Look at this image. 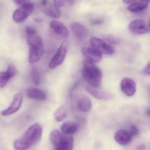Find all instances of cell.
Here are the masks:
<instances>
[{
  "label": "cell",
  "mask_w": 150,
  "mask_h": 150,
  "mask_svg": "<svg viewBox=\"0 0 150 150\" xmlns=\"http://www.w3.org/2000/svg\"><path fill=\"white\" fill-rule=\"evenodd\" d=\"M14 2L18 5L23 6L31 3L30 0H12Z\"/></svg>",
  "instance_id": "f546056e"
},
{
  "label": "cell",
  "mask_w": 150,
  "mask_h": 150,
  "mask_svg": "<svg viewBox=\"0 0 150 150\" xmlns=\"http://www.w3.org/2000/svg\"><path fill=\"white\" fill-rule=\"evenodd\" d=\"M34 21L38 23H40L43 22V20L42 18L40 17H36L34 19Z\"/></svg>",
  "instance_id": "8d00e7d4"
},
{
  "label": "cell",
  "mask_w": 150,
  "mask_h": 150,
  "mask_svg": "<svg viewBox=\"0 0 150 150\" xmlns=\"http://www.w3.org/2000/svg\"><path fill=\"white\" fill-rule=\"evenodd\" d=\"M44 46L43 43L30 46L29 50V61L31 63L38 62L43 56Z\"/></svg>",
  "instance_id": "9c48e42d"
},
{
  "label": "cell",
  "mask_w": 150,
  "mask_h": 150,
  "mask_svg": "<svg viewBox=\"0 0 150 150\" xmlns=\"http://www.w3.org/2000/svg\"><path fill=\"white\" fill-rule=\"evenodd\" d=\"M102 38L109 44L118 45L120 42L119 38L110 34H104L102 35Z\"/></svg>",
  "instance_id": "484cf974"
},
{
  "label": "cell",
  "mask_w": 150,
  "mask_h": 150,
  "mask_svg": "<svg viewBox=\"0 0 150 150\" xmlns=\"http://www.w3.org/2000/svg\"><path fill=\"white\" fill-rule=\"evenodd\" d=\"M86 90L93 97L102 100H109L113 98L114 96L108 92L94 88L90 86H86Z\"/></svg>",
  "instance_id": "7c38bea8"
},
{
  "label": "cell",
  "mask_w": 150,
  "mask_h": 150,
  "mask_svg": "<svg viewBox=\"0 0 150 150\" xmlns=\"http://www.w3.org/2000/svg\"><path fill=\"white\" fill-rule=\"evenodd\" d=\"M43 129L38 123L31 126L25 132L23 137L32 145L39 142L42 137Z\"/></svg>",
  "instance_id": "3957f363"
},
{
  "label": "cell",
  "mask_w": 150,
  "mask_h": 150,
  "mask_svg": "<svg viewBox=\"0 0 150 150\" xmlns=\"http://www.w3.org/2000/svg\"><path fill=\"white\" fill-rule=\"evenodd\" d=\"M27 41L30 46L33 45L43 43L42 38L37 34H27Z\"/></svg>",
  "instance_id": "cb8c5ba5"
},
{
  "label": "cell",
  "mask_w": 150,
  "mask_h": 150,
  "mask_svg": "<svg viewBox=\"0 0 150 150\" xmlns=\"http://www.w3.org/2000/svg\"><path fill=\"white\" fill-rule=\"evenodd\" d=\"M75 0H67L69 4L70 5H73L74 3Z\"/></svg>",
  "instance_id": "74e56055"
},
{
  "label": "cell",
  "mask_w": 150,
  "mask_h": 150,
  "mask_svg": "<svg viewBox=\"0 0 150 150\" xmlns=\"http://www.w3.org/2000/svg\"><path fill=\"white\" fill-rule=\"evenodd\" d=\"M50 26L51 29L58 35L67 38L68 37L69 32L66 25L61 22L53 20L50 22Z\"/></svg>",
  "instance_id": "9a60e30c"
},
{
  "label": "cell",
  "mask_w": 150,
  "mask_h": 150,
  "mask_svg": "<svg viewBox=\"0 0 150 150\" xmlns=\"http://www.w3.org/2000/svg\"><path fill=\"white\" fill-rule=\"evenodd\" d=\"M31 76L34 84L38 85L40 83V74L37 69H33L31 71Z\"/></svg>",
  "instance_id": "4316f807"
},
{
  "label": "cell",
  "mask_w": 150,
  "mask_h": 150,
  "mask_svg": "<svg viewBox=\"0 0 150 150\" xmlns=\"http://www.w3.org/2000/svg\"><path fill=\"white\" fill-rule=\"evenodd\" d=\"M67 43L64 41L62 43L55 55L50 61L48 66L50 69H54L63 63L67 55Z\"/></svg>",
  "instance_id": "7a4b0ae2"
},
{
  "label": "cell",
  "mask_w": 150,
  "mask_h": 150,
  "mask_svg": "<svg viewBox=\"0 0 150 150\" xmlns=\"http://www.w3.org/2000/svg\"><path fill=\"white\" fill-rule=\"evenodd\" d=\"M7 72L10 75L11 78L15 76L17 74V70L16 68L13 65H9L8 67Z\"/></svg>",
  "instance_id": "f1b7e54d"
},
{
  "label": "cell",
  "mask_w": 150,
  "mask_h": 150,
  "mask_svg": "<svg viewBox=\"0 0 150 150\" xmlns=\"http://www.w3.org/2000/svg\"><path fill=\"white\" fill-rule=\"evenodd\" d=\"M34 9V4L32 3L21 6L17 9L13 13L12 16L13 20L18 23L24 22L33 12Z\"/></svg>",
  "instance_id": "277c9868"
},
{
  "label": "cell",
  "mask_w": 150,
  "mask_h": 150,
  "mask_svg": "<svg viewBox=\"0 0 150 150\" xmlns=\"http://www.w3.org/2000/svg\"><path fill=\"white\" fill-rule=\"evenodd\" d=\"M81 52L86 58V59L93 63L99 62L102 59V53L92 47H83L81 49Z\"/></svg>",
  "instance_id": "8992f818"
},
{
  "label": "cell",
  "mask_w": 150,
  "mask_h": 150,
  "mask_svg": "<svg viewBox=\"0 0 150 150\" xmlns=\"http://www.w3.org/2000/svg\"><path fill=\"white\" fill-rule=\"evenodd\" d=\"M13 146L16 150H27L31 147L32 145L23 137L16 140Z\"/></svg>",
  "instance_id": "d6986e66"
},
{
  "label": "cell",
  "mask_w": 150,
  "mask_h": 150,
  "mask_svg": "<svg viewBox=\"0 0 150 150\" xmlns=\"http://www.w3.org/2000/svg\"><path fill=\"white\" fill-rule=\"evenodd\" d=\"M26 95L30 98L40 101L45 100L47 98L46 95L44 92L37 88L29 89L26 91Z\"/></svg>",
  "instance_id": "e0dca14e"
},
{
  "label": "cell",
  "mask_w": 150,
  "mask_h": 150,
  "mask_svg": "<svg viewBox=\"0 0 150 150\" xmlns=\"http://www.w3.org/2000/svg\"><path fill=\"white\" fill-rule=\"evenodd\" d=\"M45 14L48 16L53 18H59L61 16V12L59 8L53 4L52 6L48 7L45 11Z\"/></svg>",
  "instance_id": "7402d4cb"
},
{
  "label": "cell",
  "mask_w": 150,
  "mask_h": 150,
  "mask_svg": "<svg viewBox=\"0 0 150 150\" xmlns=\"http://www.w3.org/2000/svg\"><path fill=\"white\" fill-rule=\"evenodd\" d=\"M47 0H42L41 4H42V5H43V6H45L47 4Z\"/></svg>",
  "instance_id": "f35d334b"
},
{
  "label": "cell",
  "mask_w": 150,
  "mask_h": 150,
  "mask_svg": "<svg viewBox=\"0 0 150 150\" xmlns=\"http://www.w3.org/2000/svg\"><path fill=\"white\" fill-rule=\"evenodd\" d=\"M129 30L135 34H143L147 33L149 31V26L145 21L142 20H134L129 25Z\"/></svg>",
  "instance_id": "52a82bcc"
},
{
  "label": "cell",
  "mask_w": 150,
  "mask_h": 150,
  "mask_svg": "<svg viewBox=\"0 0 150 150\" xmlns=\"http://www.w3.org/2000/svg\"><path fill=\"white\" fill-rule=\"evenodd\" d=\"M74 146V139L72 137H68L65 142L56 148V150H73Z\"/></svg>",
  "instance_id": "603a6c76"
},
{
  "label": "cell",
  "mask_w": 150,
  "mask_h": 150,
  "mask_svg": "<svg viewBox=\"0 0 150 150\" xmlns=\"http://www.w3.org/2000/svg\"><path fill=\"white\" fill-rule=\"evenodd\" d=\"M144 73L150 76V62L144 69Z\"/></svg>",
  "instance_id": "836d02e7"
},
{
  "label": "cell",
  "mask_w": 150,
  "mask_h": 150,
  "mask_svg": "<svg viewBox=\"0 0 150 150\" xmlns=\"http://www.w3.org/2000/svg\"><path fill=\"white\" fill-rule=\"evenodd\" d=\"M120 87L122 92L128 97L133 96L136 91L135 82L129 78H125L122 80Z\"/></svg>",
  "instance_id": "30bf717a"
},
{
  "label": "cell",
  "mask_w": 150,
  "mask_h": 150,
  "mask_svg": "<svg viewBox=\"0 0 150 150\" xmlns=\"http://www.w3.org/2000/svg\"><path fill=\"white\" fill-rule=\"evenodd\" d=\"M81 74L90 86L97 88L100 86L102 81V72L94 63L85 60Z\"/></svg>",
  "instance_id": "6da1fadb"
},
{
  "label": "cell",
  "mask_w": 150,
  "mask_h": 150,
  "mask_svg": "<svg viewBox=\"0 0 150 150\" xmlns=\"http://www.w3.org/2000/svg\"><path fill=\"white\" fill-rule=\"evenodd\" d=\"M150 0H141L137 2L130 4L127 7L128 10L132 12L142 11L148 7Z\"/></svg>",
  "instance_id": "ac0fdd59"
},
{
  "label": "cell",
  "mask_w": 150,
  "mask_h": 150,
  "mask_svg": "<svg viewBox=\"0 0 150 150\" xmlns=\"http://www.w3.org/2000/svg\"><path fill=\"white\" fill-rule=\"evenodd\" d=\"M23 99V96L22 93H18L15 95L10 106L7 109L2 111L1 115L3 116H7L17 112L21 107Z\"/></svg>",
  "instance_id": "ba28073f"
},
{
  "label": "cell",
  "mask_w": 150,
  "mask_h": 150,
  "mask_svg": "<svg viewBox=\"0 0 150 150\" xmlns=\"http://www.w3.org/2000/svg\"><path fill=\"white\" fill-rule=\"evenodd\" d=\"M90 43L92 47L98 50L101 53L105 55H112L114 53V49L110 44L101 39L98 38H92Z\"/></svg>",
  "instance_id": "5b68a950"
},
{
  "label": "cell",
  "mask_w": 150,
  "mask_h": 150,
  "mask_svg": "<svg viewBox=\"0 0 150 150\" xmlns=\"http://www.w3.org/2000/svg\"><path fill=\"white\" fill-rule=\"evenodd\" d=\"M67 0H53L54 4L60 8L63 6Z\"/></svg>",
  "instance_id": "4dcf8cb0"
},
{
  "label": "cell",
  "mask_w": 150,
  "mask_h": 150,
  "mask_svg": "<svg viewBox=\"0 0 150 150\" xmlns=\"http://www.w3.org/2000/svg\"><path fill=\"white\" fill-rule=\"evenodd\" d=\"M149 26H150V23H149Z\"/></svg>",
  "instance_id": "60d3db41"
},
{
  "label": "cell",
  "mask_w": 150,
  "mask_h": 150,
  "mask_svg": "<svg viewBox=\"0 0 150 150\" xmlns=\"http://www.w3.org/2000/svg\"><path fill=\"white\" fill-rule=\"evenodd\" d=\"M146 113L147 114V115H149V116H150V108H147L146 109Z\"/></svg>",
  "instance_id": "ab89813d"
},
{
  "label": "cell",
  "mask_w": 150,
  "mask_h": 150,
  "mask_svg": "<svg viewBox=\"0 0 150 150\" xmlns=\"http://www.w3.org/2000/svg\"><path fill=\"white\" fill-rule=\"evenodd\" d=\"M11 77L9 74L8 73L6 72H1L0 73V87L3 88L7 84L9 80Z\"/></svg>",
  "instance_id": "d4e9b609"
},
{
  "label": "cell",
  "mask_w": 150,
  "mask_h": 150,
  "mask_svg": "<svg viewBox=\"0 0 150 150\" xmlns=\"http://www.w3.org/2000/svg\"><path fill=\"white\" fill-rule=\"evenodd\" d=\"M77 125L73 122H65L61 127L62 132L66 135L74 134L77 131Z\"/></svg>",
  "instance_id": "ffe728a7"
},
{
  "label": "cell",
  "mask_w": 150,
  "mask_h": 150,
  "mask_svg": "<svg viewBox=\"0 0 150 150\" xmlns=\"http://www.w3.org/2000/svg\"><path fill=\"white\" fill-rule=\"evenodd\" d=\"M103 21L101 19H96V20H93L92 22V24L95 25H100L103 23Z\"/></svg>",
  "instance_id": "d6a6232c"
},
{
  "label": "cell",
  "mask_w": 150,
  "mask_h": 150,
  "mask_svg": "<svg viewBox=\"0 0 150 150\" xmlns=\"http://www.w3.org/2000/svg\"><path fill=\"white\" fill-rule=\"evenodd\" d=\"M26 31L27 34H33L37 33L36 30L31 26H27L26 28Z\"/></svg>",
  "instance_id": "1f68e13d"
},
{
  "label": "cell",
  "mask_w": 150,
  "mask_h": 150,
  "mask_svg": "<svg viewBox=\"0 0 150 150\" xmlns=\"http://www.w3.org/2000/svg\"><path fill=\"white\" fill-rule=\"evenodd\" d=\"M67 114L68 111L67 108L64 106L60 107L54 112V119L56 121L60 122L67 118Z\"/></svg>",
  "instance_id": "44dd1931"
},
{
  "label": "cell",
  "mask_w": 150,
  "mask_h": 150,
  "mask_svg": "<svg viewBox=\"0 0 150 150\" xmlns=\"http://www.w3.org/2000/svg\"><path fill=\"white\" fill-rule=\"evenodd\" d=\"M66 135L58 129H54L50 134V141L57 148L66 142L68 137Z\"/></svg>",
  "instance_id": "5bb4252c"
},
{
  "label": "cell",
  "mask_w": 150,
  "mask_h": 150,
  "mask_svg": "<svg viewBox=\"0 0 150 150\" xmlns=\"http://www.w3.org/2000/svg\"><path fill=\"white\" fill-rule=\"evenodd\" d=\"M130 134L133 137H136L139 135L140 134V131L137 128V127H136L135 125H131L129 127V130Z\"/></svg>",
  "instance_id": "83f0119b"
},
{
  "label": "cell",
  "mask_w": 150,
  "mask_h": 150,
  "mask_svg": "<svg viewBox=\"0 0 150 150\" xmlns=\"http://www.w3.org/2000/svg\"><path fill=\"white\" fill-rule=\"evenodd\" d=\"M146 146L145 144H141L137 147V150H145L146 149Z\"/></svg>",
  "instance_id": "d590c367"
},
{
  "label": "cell",
  "mask_w": 150,
  "mask_h": 150,
  "mask_svg": "<svg viewBox=\"0 0 150 150\" xmlns=\"http://www.w3.org/2000/svg\"><path fill=\"white\" fill-rule=\"evenodd\" d=\"M133 137L128 130L120 129L115 132L114 138L117 143L122 146H127L132 142Z\"/></svg>",
  "instance_id": "8fae6325"
},
{
  "label": "cell",
  "mask_w": 150,
  "mask_h": 150,
  "mask_svg": "<svg viewBox=\"0 0 150 150\" xmlns=\"http://www.w3.org/2000/svg\"><path fill=\"white\" fill-rule=\"evenodd\" d=\"M138 0H123V2L126 4H133L137 1Z\"/></svg>",
  "instance_id": "e575fe53"
},
{
  "label": "cell",
  "mask_w": 150,
  "mask_h": 150,
  "mask_svg": "<svg viewBox=\"0 0 150 150\" xmlns=\"http://www.w3.org/2000/svg\"><path fill=\"white\" fill-rule=\"evenodd\" d=\"M71 30L74 35L79 40H83L88 35V31L83 25L77 22L72 23Z\"/></svg>",
  "instance_id": "4fadbf2b"
},
{
  "label": "cell",
  "mask_w": 150,
  "mask_h": 150,
  "mask_svg": "<svg viewBox=\"0 0 150 150\" xmlns=\"http://www.w3.org/2000/svg\"><path fill=\"white\" fill-rule=\"evenodd\" d=\"M77 105L79 110L84 112H89L91 109V101L87 96L80 97L77 101Z\"/></svg>",
  "instance_id": "2e32d148"
}]
</instances>
